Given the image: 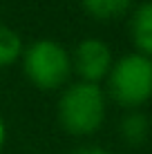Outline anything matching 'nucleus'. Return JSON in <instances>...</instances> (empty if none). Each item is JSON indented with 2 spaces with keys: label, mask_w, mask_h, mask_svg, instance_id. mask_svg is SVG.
<instances>
[{
  "label": "nucleus",
  "mask_w": 152,
  "mask_h": 154,
  "mask_svg": "<svg viewBox=\"0 0 152 154\" xmlns=\"http://www.w3.org/2000/svg\"><path fill=\"white\" fill-rule=\"evenodd\" d=\"M105 119V92L94 83H72L58 100V123L74 136L96 132Z\"/></svg>",
  "instance_id": "obj_1"
},
{
  "label": "nucleus",
  "mask_w": 152,
  "mask_h": 154,
  "mask_svg": "<svg viewBox=\"0 0 152 154\" xmlns=\"http://www.w3.org/2000/svg\"><path fill=\"white\" fill-rule=\"evenodd\" d=\"M110 96L123 107H139L152 98V58L139 51L112 63L107 74Z\"/></svg>",
  "instance_id": "obj_2"
},
{
  "label": "nucleus",
  "mask_w": 152,
  "mask_h": 154,
  "mask_svg": "<svg viewBox=\"0 0 152 154\" xmlns=\"http://www.w3.org/2000/svg\"><path fill=\"white\" fill-rule=\"evenodd\" d=\"M23 69L36 87L58 89L72 74V56L60 42L43 38L31 42L23 51Z\"/></svg>",
  "instance_id": "obj_3"
},
{
  "label": "nucleus",
  "mask_w": 152,
  "mask_h": 154,
  "mask_svg": "<svg viewBox=\"0 0 152 154\" xmlns=\"http://www.w3.org/2000/svg\"><path fill=\"white\" fill-rule=\"evenodd\" d=\"M112 63V51H110L107 42L101 38L81 40L72 54V69L81 76L83 83L98 85V81L107 78Z\"/></svg>",
  "instance_id": "obj_4"
},
{
  "label": "nucleus",
  "mask_w": 152,
  "mask_h": 154,
  "mask_svg": "<svg viewBox=\"0 0 152 154\" xmlns=\"http://www.w3.org/2000/svg\"><path fill=\"white\" fill-rule=\"evenodd\" d=\"M130 36L137 45L139 54L152 58V0L134 9L130 18Z\"/></svg>",
  "instance_id": "obj_5"
},
{
  "label": "nucleus",
  "mask_w": 152,
  "mask_h": 154,
  "mask_svg": "<svg viewBox=\"0 0 152 154\" xmlns=\"http://www.w3.org/2000/svg\"><path fill=\"white\" fill-rule=\"evenodd\" d=\"M121 139L130 145H141L145 139H148V132H150V121L145 114L141 112H130L128 116H123L121 121Z\"/></svg>",
  "instance_id": "obj_6"
},
{
  "label": "nucleus",
  "mask_w": 152,
  "mask_h": 154,
  "mask_svg": "<svg viewBox=\"0 0 152 154\" xmlns=\"http://www.w3.org/2000/svg\"><path fill=\"white\" fill-rule=\"evenodd\" d=\"M132 0H83V9L96 20H112L130 9Z\"/></svg>",
  "instance_id": "obj_7"
},
{
  "label": "nucleus",
  "mask_w": 152,
  "mask_h": 154,
  "mask_svg": "<svg viewBox=\"0 0 152 154\" xmlns=\"http://www.w3.org/2000/svg\"><path fill=\"white\" fill-rule=\"evenodd\" d=\"M23 40L11 27L0 25V67H9L23 58Z\"/></svg>",
  "instance_id": "obj_8"
},
{
  "label": "nucleus",
  "mask_w": 152,
  "mask_h": 154,
  "mask_svg": "<svg viewBox=\"0 0 152 154\" xmlns=\"http://www.w3.org/2000/svg\"><path fill=\"white\" fill-rule=\"evenodd\" d=\"M72 154H110V152L103 150V147H98V145H87V147H78V150H74Z\"/></svg>",
  "instance_id": "obj_9"
},
{
  "label": "nucleus",
  "mask_w": 152,
  "mask_h": 154,
  "mask_svg": "<svg viewBox=\"0 0 152 154\" xmlns=\"http://www.w3.org/2000/svg\"><path fill=\"white\" fill-rule=\"evenodd\" d=\"M5 145V123H2V119H0V147Z\"/></svg>",
  "instance_id": "obj_10"
}]
</instances>
